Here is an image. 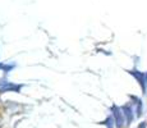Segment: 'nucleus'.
<instances>
[{
	"instance_id": "obj_1",
	"label": "nucleus",
	"mask_w": 147,
	"mask_h": 128,
	"mask_svg": "<svg viewBox=\"0 0 147 128\" xmlns=\"http://www.w3.org/2000/svg\"><path fill=\"white\" fill-rule=\"evenodd\" d=\"M131 73L138 79V81H140V85H141V87H142V90H143V93H145L146 92V85H147L145 74H143L142 72H138V70H132Z\"/></svg>"
},
{
	"instance_id": "obj_2",
	"label": "nucleus",
	"mask_w": 147,
	"mask_h": 128,
	"mask_svg": "<svg viewBox=\"0 0 147 128\" xmlns=\"http://www.w3.org/2000/svg\"><path fill=\"white\" fill-rule=\"evenodd\" d=\"M114 116H115V123H117V127L118 128H121L123 127V123H124V114L120 112L118 108H114Z\"/></svg>"
},
{
	"instance_id": "obj_3",
	"label": "nucleus",
	"mask_w": 147,
	"mask_h": 128,
	"mask_svg": "<svg viewBox=\"0 0 147 128\" xmlns=\"http://www.w3.org/2000/svg\"><path fill=\"white\" fill-rule=\"evenodd\" d=\"M123 114L127 116V122L131 123L132 119H133V114H132V109L129 106H124L123 108Z\"/></svg>"
},
{
	"instance_id": "obj_4",
	"label": "nucleus",
	"mask_w": 147,
	"mask_h": 128,
	"mask_svg": "<svg viewBox=\"0 0 147 128\" xmlns=\"http://www.w3.org/2000/svg\"><path fill=\"white\" fill-rule=\"evenodd\" d=\"M146 126H147L146 122H142V123H141L140 126H138V128H146Z\"/></svg>"
}]
</instances>
